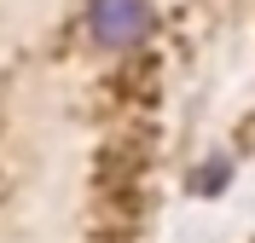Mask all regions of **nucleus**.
<instances>
[{
    "instance_id": "f257e3e1",
    "label": "nucleus",
    "mask_w": 255,
    "mask_h": 243,
    "mask_svg": "<svg viewBox=\"0 0 255 243\" xmlns=\"http://www.w3.org/2000/svg\"><path fill=\"white\" fill-rule=\"evenodd\" d=\"M87 29L99 47H139L145 35L157 29V0H87Z\"/></svg>"
}]
</instances>
